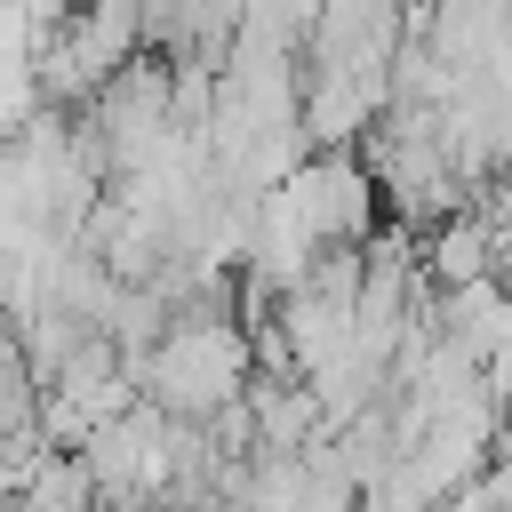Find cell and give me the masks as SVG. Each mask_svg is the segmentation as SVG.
I'll list each match as a JSON object with an SVG mask.
<instances>
[{
    "mask_svg": "<svg viewBox=\"0 0 512 512\" xmlns=\"http://www.w3.org/2000/svg\"><path fill=\"white\" fill-rule=\"evenodd\" d=\"M248 360H256L248 336L224 312H208V320H176L136 368H144V400L152 408H168L184 424H216V416H232L248 400Z\"/></svg>",
    "mask_w": 512,
    "mask_h": 512,
    "instance_id": "obj_1",
    "label": "cell"
},
{
    "mask_svg": "<svg viewBox=\"0 0 512 512\" xmlns=\"http://www.w3.org/2000/svg\"><path fill=\"white\" fill-rule=\"evenodd\" d=\"M280 192L296 200V216H304V232L320 240V256H328V248H360V240L376 232V200H384V184H376L368 152H352V144H344V152L304 160Z\"/></svg>",
    "mask_w": 512,
    "mask_h": 512,
    "instance_id": "obj_2",
    "label": "cell"
},
{
    "mask_svg": "<svg viewBox=\"0 0 512 512\" xmlns=\"http://www.w3.org/2000/svg\"><path fill=\"white\" fill-rule=\"evenodd\" d=\"M432 280L440 288H472V280H496V216H448L432 232Z\"/></svg>",
    "mask_w": 512,
    "mask_h": 512,
    "instance_id": "obj_3",
    "label": "cell"
},
{
    "mask_svg": "<svg viewBox=\"0 0 512 512\" xmlns=\"http://www.w3.org/2000/svg\"><path fill=\"white\" fill-rule=\"evenodd\" d=\"M496 280L512 288V224H496Z\"/></svg>",
    "mask_w": 512,
    "mask_h": 512,
    "instance_id": "obj_4",
    "label": "cell"
},
{
    "mask_svg": "<svg viewBox=\"0 0 512 512\" xmlns=\"http://www.w3.org/2000/svg\"><path fill=\"white\" fill-rule=\"evenodd\" d=\"M392 8H424V0H392Z\"/></svg>",
    "mask_w": 512,
    "mask_h": 512,
    "instance_id": "obj_5",
    "label": "cell"
}]
</instances>
